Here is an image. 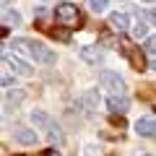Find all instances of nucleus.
Wrapping results in <instances>:
<instances>
[{
    "label": "nucleus",
    "mask_w": 156,
    "mask_h": 156,
    "mask_svg": "<svg viewBox=\"0 0 156 156\" xmlns=\"http://www.w3.org/2000/svg\"><path fill=\"white\" fill-rule=\"evenodd\" d=\"M21 99H23V91H11V96H8V101H11V104H18Z\"/></svg>",
    "instance_id": "nucleus-18"
},
{
    "label": "nucleus",
    "mask_w": 156,
    "mask_h": 156,
    "mask_svg": "<svg viewBox=\"0 0 156 156\" xmlns=\"http://www.w3.org/2000/svg\"><path fill=\"white\" fill-rule=\"evenodd\" d=\"M109 26L115 29V31H125V29L130 26V18L125 16V13H112L109 16Z\"/></svg>",
    "instance_id": "nucleus-10"
},
{
    "label": "nucleus",
    "mask_w": 156,
    "mask_h": 156,
    "mask_svg": "<svg viewBox=\"0 0 156 156\" xmlns=\"http://www.w3.org/2000/svg\"><path fill=\"white\" fill-rule=\"evenodd\" d=\"M0 3H13V0H0Z\"/></svg>",
    "instance_id": "nucleus-23"
},
{
    "label": "nucleus",
    "mask_w": 156,
    "mask_h": 156,
    "mask_svg": "<svg viewBox=\"0 0 156 156\" xmlns=\"http://www.w3.org/2000/svg\"><path fill=\"white\" fill-rule=\"evenodd\" d=\"M8 31V26H0V37H3V34H5Z\"/></svg>",
    "instance_id": "nucleus-22"
},
{
    "label": "nucleus",
    "mask_w": 156,
    "mask_h": 156,
    "mask_svg": "<svg viewBox=\"0 0 156 156\" xmlns=\"http://www.w3.org/2000/svg\"><path fill=\"white\" fill-rule=\"evenodd\" d=\"M13 81H16L13 76H8V73H0V86H13Z\"/></svg>",
    "instance_id": "nucleus-17"
},
{
    "label": "nucleus",
    "mask_w": 156,
    "mask_h": 156,
    "mask_svg": "<svg viewBox=\"0 0 156 156\" xmlns=\"http://www.w3.org/2000/svg\"><path fill=\"white\" fill-rule=\"evenodd\" d=\"M112 125H120V128H125V120H122V115H120V117H112Z\"/></svg>",
    "instance_id": "nucleus-20"
},
{
    "label": "nucleus",
    "mask_w": 156,
    "mask_h": 156,
    "mask_svg": "<svg viewBox=\"0 0 156 156\" xmlns=\"http://www.w3.org/2000/svg\"><path fill=\"white\" fill-rule=\"evenodd\" d=\"M143 3H154V0H143Z\"/></svg>",
    "instance_id": "nucleus-25"
},
{
    "label": "nucleus",
    "mask_w": 156,
    "mask_h": 156,
    "mask_svg": "<svg viewBox=\"0 0 156 156\" xmlns=\"http://www.w3.org/2000/svg\"><path fill=\"white\" fill-rule=\"evenodd\" d=\"M5 23H11V26H18V23H21V13L8 11V13H5Z\"/></svg>",
    "instance_id": "nucleus-14"
},
{
    "label": "nucleus",
    "mask_w": 156,
    "mask_h": 156,
    "mask_svg": "<svg viewBox=\"0 0 156 156\" xmlns=\"http://www.w3.org/2000/svg\"><path fill=\"white\" fill-rule=\"evenodd\" d=\"M89 5H91V11H96V13H101L107 8V0H89Z\"/></svg>",
    "instance_id": "nucleus-16"
},
{
    "label": "nucleus",
    "mask_w": 156,
    "mask_h": 156,
    "mask_svg": "<svg viewBox=\"0 0 156 156\" xmlns=\"http://www.w3.org/2000/svg\"><path fill=\"white\" fill-rule=\"evenodd\" d=\"M44 156H60V154H57V151H52V148H50V151H44Z\"/></svg>",
    "instance_id": "nucleus-21"
},
{
    "label": "nucleus",
    "mask_w": 156,
    "mask_h": 156,
    "mask_svg": "<svg viewBox=\"0 0 156 156\" xmlns=\"http://www.w3.org/2000/svg\"><path fill=\"white\" fill-rule=\"evenodd\" d=\"M146 52H148V55H154V50H156V42H154V37H148L146 39V47H143Z\"/></svg>",
    "instance_id": "nucleus-19"
},
{
    "label": "nucleus",
    "mask_w": 156,
    "mask_h": 156,
    "mask_svg": "<svg viewBox=\"0 0 156 156\" xmlns=\"http://www.w3.org/2000/svg\"><path fill=\"white\" fill-rule=\"evenodd\" d=\"M143 156H154V154H143Z\"/></svg>",
    "instance_id": "nucleus-26"
},
{
    "label": "nucleus",
    "mask_w": 156,
    "mask_h": 156,
    "mask_svg": "<svg viewBox=\"0 0 156 156\" xmlns=\"http://www.w3.org/2000/svg\"><path fill=\"white\" fill-rule=\"evenodd\" d=\"M135 133L143 135V138H154V133H156V122H154V117H140L138 122H135Z\"/></svg>",
    "instance_id": "nucleus-5"
},
{
    "label": "nucleus",
    "mask_w": 156,
    "mask_h": 156,
    "mask_svg": "<svg viewBox=\"0 0 156 156\" xmlns=\"http://www.w3.org/2000/svg\"><path fill=\"white\" fill-rule=\"evenodd\" d=\"M31 120H34V125H37V128H44V130L52 125V117L47 115V112H42V109L31 112Z\"/></svg>",
    "instance_id": "nucleus-12"
},
{
    "label": "nucleus",
    "mask_w": 156,
    "mask_h": 156,
    "mask_svg": "<svg viewBox=\"0 0 156 156\" xmlns=\"http://www.w3.org/2000/svg\"><path fill=\"white\" fill-rule=\"evenodd\" d=\"M146 34H148V23L138 21V23H135V26H133V37H135V39H143Z\"/></svg>",
    "instance_id": "nucleus-13"
},
{
    "label": "nucleus",
    "mask_w": 156,
    "mask_h": 156,
    "mask_svg": "<svg viewBox=\"0 0 156 156\" xmlns=\"http://www.w3.org/2000/svg\"><path fill=\"white\" fill-rule=\"evenodd\" d=\"M55 18L60 23H65V26H76V23L83 21L81 13H78V8L73 5V3H60V5L55 8Z\"/></svg>",
    "instance_id": "nucleus-3"
},
{
    "label": "nucleus",
    "mask_w": 156,
    "mask_h": 156,
    "mask_svg": "<svg viewBox=\"0 0 156 156\" xmlns=\"http://www.w3.org/2000/svg\"><path fill=\"white\" fill-rule=\"evenodd\" d=\"M120 50L125 52V57L130 60V65H133V70H146V57H143V52H140V47H133V44H128V42H122L120 44Z\"/></svg>",
    "instance_id": "nucleus-4"
},
{
    "label": "nucleus",
    "mask_w": 156,
    "mask_h": 156,
    "mask_svg": "<svg viewBox=\"0 0 156 156\" xmlns=\"http://www.w3.org/2000/svg\"><path fill=\"white\" fill-rule=\"evenodd\" d=\"M13 47H16L18 52H23V55L34 57L37 62H55V52H50L42 42H37V39L18 37V39H13Z\"/></svg>",
    "instance_id": "nucleus-1"
},
{
    "label": "nucleus",
    "mask_w": 156,
    "mask_h": 156,
    "mask_svg": "<svg viewBox=\"0 0 156 156\" xmlns=\"http://www.w3.org/2000/svg\"><path fill=\"white\" fill-rule=\"evenodd\" d=\"M107 107L112 109V115H125L128 107H130V101H128V96H115L112 94L109 99H107Z\"/></svg>",
    "instance_id": "nucleus-6"
},
{
    "label": "nucleus",
    "mask_w": 156,
    "mask_h": 156,
    "mask_svg": "<svg viewBox=\"0 0 156 156\" xmlns=\"http://www.w3.org/2000/svg\"><path fill=\"white\" fill-rule=\"evenodd\" d=\"M81 101H83V107H86L89 112H91V109H96V107H99V91L89 89L83 96H81Z\"/></svg>",
    "instance_id": "nucleus-11"
},
{
    "label": "nucleus",
    "mask_w": 156,
    "mask_h": 156,
    "mask_svg": "<svg viewBox=\"0 0 156 156\" xmlns=\"http://www.w3.org/2000/svg\"><path fill=\"white\" fill-rule=\"evenodd\" d=\"M0 55H3V42H0Z\"/></svg>",
    "instance_id": "nucleus-24"
},
{
    "label": "nucleus",
    "mask_w": 156,
    "mask_h": 156,
    "mask_svg": "<svg viewBox=\"0 0 156 156\" xmlns=\"http://www.w3.org/2000/svg\"><path fill=\"white\" fill-rule=\"evenodd\" d=\"M37 130H29V128H18L16 130V140L18 143H23V146H31V143H37Z\"/></svg>",
    "instance_id": "nucleus-9"
},
{
    "label": "nucleus",
    "mask_w": 156,
    "mask_h": 156,
    "mask_svg": "<svg viewBox=\"0 0 156 156\" xmlns=\"http://www.w3.org/2000/svg\"><path fill=\"white\" fill-rule=\"evenodd\" d=\"M99 81H101L104 89H109V94L125 96V81L120 78V73H115V70H101V73H99Z\"/></svg>",
    "instance_id": "nucleus-2"
},
{
    "label": "nucleus",
    "mask_w": 156,
    "mask_h": 156,
    "mask_svg": "<svg viewBox=\"0 0 156 156\" xmlns=\"http://www.w3.org/2000/svg\"><path fill=\"white\" fill-rule=\"evenodd\" d=\"M5 62L18 73V76H26V78H29V76L34 73V70H31V65H29V62H23L21 57H16V55H8V57H5Z\"/></svg>",
    "instance_id": "nucleus-7"
},
{
    "label": "nucleus",
    "mask_w": 156,
    "mask_h": 156,
    "mask_svg": "<svg viewBox=\"0 0 156 156\" xmlns=\"http://www.w3.org/2000/svg\"><path fill=\"white\" fill-rule=\"evenodd\" d=\"M81 60H86L89 65H99V62H101L99 47H81Z\"/></svg>",
    "instance_id": "nucleus-8"
},
{
    "label": "nucleus",
    "mask_w": 156,
    "mask_h": 156,
    "mask_svg": "<svg viewBox=\"0 0 156 156\" xmlns=\"http://www.w3.org/2000/svg\"><path fill=\"white\" fill-rule=\"evenodd\" d=\"M47 130H50V138H52V140H57V143H62V133H60V128H55V122H52V125H50Z\"/></svg>",
    "instance_id": "nucleus-15"
}]
</instances>
